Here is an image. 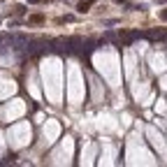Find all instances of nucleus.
I'll return each mask as SVG.
<instances>
[{"instance_id":"f257e3e1","label":"nucleus","mask_w":167,"mask_h":167,"mask_svg":"<svg viewBox=\"0 0 167 167\" xmlns=\"http://www.w3.org/2000/svg\"><path fill=\"white\" fill-rule=\"evenodd\" d=\"M163 19H165V21H167V12H163Z\"/></svg>"}]
</instances>
